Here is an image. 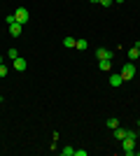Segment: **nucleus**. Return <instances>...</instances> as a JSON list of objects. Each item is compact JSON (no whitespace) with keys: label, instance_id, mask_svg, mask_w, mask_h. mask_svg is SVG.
I'll return each mask as SVG.
<instances>
[{"label":"nucleus","instance_id":"obj_1","mask_svg":"<svg viewBox=\"0 0 140 156\" xmlns=\"http://www.w3.org/2000/svg\"><path fill=\"white\" fill-rule=\"evenodd\" d=\"M121 79H124V82H131V79L135 77V65H133V61H131V63H126L124 65V68H121Z\"/></svg>","mask_w":140,"mask_h":156},{"label":"nucleus","instance_id":"obj_2","mask_svg":"<svg viewBox=\"0 0 140 156\" xmlns=\"http://www.w3.org/2000/svg\"><path fill=\"white\" fill-rule=\"evenodd\" d=\"M121 142H124V144H121V149H124V154H126V156H133L135 154V142H133V140H126V137H124Z\"/></svg>","mask_w":140,"mask_h":156},{"label":"nucleus","instance_id":"obj_3","mask_svg":"<svg viewBox=\"0 0 140 156\" xmlns=\"http://www.w3.org/2000/svg\"><path fill=\"white\" fill-rule=\"evenodd\" d=\"M14 19H16V21L21 23V26H23V23L28 21V9H26V7H19V9L14 12Z\"/></svg>","mask_w":140,"mask_h":156},{"label":"nucleus","instance_id":"obj_4","mask_svg":"<svg viewBox=\"0 0 140 156\" xmlns=\"http://www.w3.org/2000/svg\"><path fill=\"white\" fill-rule=\"evenodd\" d=\"M12 65H14V70L16 72H23L28 68V63H26V58H21V56H16V58L12 61Z\"/></svg>","mask_w":140,"mask_h":156},{"label":"nucleus","instance_id":"obj_5","mask_svg":"<svg viewBox=\"0 0 140 156\" xmlns=\"http://www.w3.org/2000/svg\"><path fill=\"white\" fill-rule=\"evenodd\" d=\"M96 58H98V61H103V58H112V51L100 47V49H96Z\"/></svg>","mask_w":140,"mask_h":156},{"label":"nucleus","instance_id":"obj_6","mask_svg":"<svg viewBox=\"0 0 140 156\" xmlns=\"http://www.w3.org/2000/svg\"><path fill=\"white\" fill-rule=\"evenodd\" d=\"M21 30H23V26H21L19 21H14L12 26H9V35H12V37H16V35H21Z\"/></svg>","mask_w":140,"mask_h":156},{"label":"nucleus","instance_id":"obj_7","mask_svg":"<svg viewBox=\"0 0 140 156\" xmlns=\"http://www.w3.org/2000/svg\"><path fill=\"white\" fill-rule=\"evenodd\" d=\"M98 68H100L103 72H110V70H112V58H103V61L98 63Z\"/></svg>","mask_w":140,"mask_h":156},{"label":"nucleus","instance_id":"obj_8","mask_svg":"<svg viewBox=\"0 0 140 156\" xmlns=\"http://www.w3.org/2000/svg\"><path fill=\"white\" fill-rule=\"evenodd\" d=\"M121 82H124V79H121V75H110V86H114V89H117V86H121Z\"/></svg>","mask_w":140,"mask_h":156},{"label":"nucleus","instance_id":"obj_9","mask_svg":"<svg viewBox=\"0 0 140 156\" xmlns=\"http://www.w3.org/2000/svg\"><path fill=\"white\" fill-rule=\"evenodd\" d=\"M114 137H117V140H124V137H126V128H119V126H117V128H114Z\"/></svg>","mask_w":140,"mask_h":156},{"label":"nucleus","instance_id":"obj_10","mask_svg":"<svg viewBox=\"0 0 140 156\" xmlns=\"http://www.w3.org/2000/svg\"><path fill=\"white\" fill-rule=\"evenodd\" d=\"M75 47L84 51V49H87V47H89V42H87V40H84V37H80V40H77V44H75Z\"/></svg>","mask_w":140,"mask_h":156},{"label":"nucleus","instance_id":"obj_11","mask_svg":"<svg viewBox=\"0 0 140 156\" xmlns=\"http://www.w3.org/2000/svg\"><path fill=\"white\" fill-rule=\"evenodd\" d=\"M63 44H66L68 49H73V47L77 44V40H75V37H66V40H63Z\"/></svg>","mask_w":140,"mask_h":156},{"label":"nucleus","instance_id":"obj_12","mask_svg":"<svg viewBox=\"0 0 140 156\" xmlns=\"http://www.w3.org/2000/svg\"><path fill=\"white\" fill-rule=\"evenodd\" d=\"M128 58H131V61L140 58V51H138V47H133V49H131V51H128Z\"/></svg>","mask_w":140,"mask_h":156},{"label":"nucleus","instance_id":"obj_13","mask_svg":"<svg viewBox=\"0 0 140 156\" xmlns=\"http://www.w3.org/2000/svg\"><path fill=\"white\" fill-rule=\"evenodd\" d=\"M117 126H119V121H117V119H114V117H110V119H107V128H117Z\"/></svg>","mask_w":140,"mask_h":156},{"label":"nucleus","instance_id":"obj_14","mask_svg":"<svg viewBox=\"0 0 140 156\" xmlns=\"http://www.w3.org/2000/svg\"><path fill=\"white\" fill-rule=\"evenodd\" d=\"M126 140H138V130H126Z\"/></svg>","mask_w":140,"mask_h":156},{"label":"nucleus","instance_id":"obj_15","mask_svg":"<svg viewBox=\"0 0 140 156\" xmlns=\"http://www.w3.org/2000/svg\"><path fill=\"white\" fill-rule=\"evenodd\" d=\"M16 56H19V51H16V49H14V47H12V49L7 51V58H9V61H14V58H16Z\"/></svg>","mask_w":140,"mask_h":156},{"label":"nucleus","instance_id":"obj_16","mask_svg":"<svg viewBox=\"0 0 140 156\" xmlns=\"http://www.w3.org/2000/svg\"><path fill=\"white\" fill-rule=\"evenodd\" d=\"M61 154L63 156H75V149L73 147H66V149H61Z\"/></svg>","mask_w":140,"mask_h":156},{"label":"nucleus","instance_id":"obj_17","mask_svg":"<svg viewBox=\"0 0 140 156\" xmlns=\"http://www.w3.org/2000/svg\"><path fill=\"white\" fill-rule=\"evenodd\" d=\"M7 72H9V68L5 63H0V77H7Z\"/></svg>","mask_w":140,"mask_h":156},{"label":"nucleus","instance_id":"obj_18","mask_svg":"<svg viewBox=\"0 0 140 156\" xmlns=\"http://www.w3.org/2000/svg\"><path fill=\"white\" fill-rule=\"evenodd\" d=\"M5 21H7V26H12L16 19H14V14H9V16H5Z\"/></svg>","mask_w":140,"mask_h":156},{"label":"nucleus","instance_id":"obj_19","mask_svg":"<svg viewBox=\"0 0 140 156\" xmlns=\"http://www.w3.org/2000/svg\"><path fill=\"white\" fill-rule=\"evenodd\" d=\"M75 156H87V149H75Z\"/></svg>","mask_w":140,"mask_h":156},{"label":"nucleus","instance_id":"obj_20","mask_svg":"<svg viewBox=\"0 0 140 156\" xmlns=\"http://www.w3.org/2000/svg\"><path fill=\"white\" fill-rule=\"evenodd\" d=\"M0 63H5V56H0Z\"/></svg>","mask_w":140,"mask_h":156},{"label":"nucleus","instance_id":"obj_21","mask_svg":"<svg viewBox=\"0 0 140 156\" xmlns=\"http://www.w3.org/2000/svg\"><path fill=\"white\" fill-rule=\"evenodd\" d=\"M135 47H138V51H140V42H135Z\"/></svg>","mask_w":140,"mask_h":156},{"label":"nucleus","instance_id":"obj_22","mask_svg":"<svg viewBox=\"0 0 140 156\" xmlns=\"http://www.w3.org/2000/svg\"><path fill=\"white\" fill-rule=\"evenodd\" d=\"M138 140H140V126H138Z\"/></svg>","mask_w":140,"mask_h":156},{"label":"nucleus","instance_id":"obj_23","mask_svg":"<svg viewBox=\"0 0 140 156\" xmlns=\"http://www.w3.org/2000/svg\"><path fill=\"white\" fill-rule=\"evenodd\" d=\"M114 2H126V0H114Z\"/></svg>","mask_w":140,"mask_h":156},{"label":"nucleus","instance_id":"obj_24","mask_svg":"<svg viewBox=\"0 0 140 156\" xmlns=\"http://www.w3.org/2000/svg\"><path fill=\"white\" fill-rule=\"evenodd\" d=\"M89 2H100V0H89Z\"/></svg>","mask_w":140,"mask_h":156},{"label":"nucleus","instance_id":"obj_25","mask_svg":"<svg viewBox=\"0 0 140 156\" xmlns=\"http://www.w3.org/2000/svg\"><path fill=\"white\" fill-rule=\"evenodd\" d=\"M0 103H2V98H0Z\"/></svg>","mask_w":140,"mask_h":156}]
</instances>
